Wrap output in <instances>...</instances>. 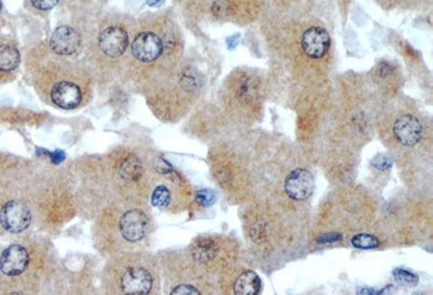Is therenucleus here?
<instances>
[{
	"mask_svg": "<svg viewBox=\"0 0 433 295\" xmlns=\"http://www.w3.org/2000/svg\"><path fill=\"white\" fill-rule=\"evenodd\" d=\"M32 218V211L22 201H8L0 210V224L9 233L20 234L28 230Z\"/></svg>",
	"mask_w": 433,
	"mask_h": 295,
	"instance_id": "f257e3e1",
	"label": "nucleus"
},
{
	"mask_svg": "<svg viewBox=\"0 0 433 295\" xmlns=\"http://www.w3.org/2000/svg\"><path fill=\"white\" fill-rule=\"evenodd\" d=\"M284 190L291 201H308L314 192V175L307 169H295L287 175L284 183Z\"/></svg>",
	"mask_w": 433,
	"mask_h": 295,
	"instance_id": "f03ea898",
	"label": "nucleus"
},
{
	"mask_svg": "<svg viewBox=\"0 0 433 295\" xmlns=\"http://www.w3.org/2000/svg\"><path fill=\"white\" fill-rule=\"evenodd\" d=\"M392 133L398 144L404 148H414L423 139V127L416 116L403 114L394 121Z\"/></svg>",
	"mask_w": 433,
	"mask_h": 295,
	"instance_id": "7ed1b4c3",
	"label": "nucleus"
},
{
	"mask_svg": "<svg viewBox=\"0 0 433 295\" xmlns=\"http://www.w3.org/2000/svg\"><path fill=\"white\" fill-rule=\"evenodd\" d=\"M331 36L320 26H311L301 37L303 53L312 60L323 59L331 48Z\"/></svg>",
	"mask_w": 433,
	"mask_h": 295,
	"instance_id": "20e7f679",
	"label": "nucleus"
},
{
	"mask_svg": "<svg viewBox=\"0 0 433 295\" xmlns=\"http://www.w3.org/2000/svg\"><path fill=\"white\" fill-rule=\"evenodd\" d=\"M120 288L129 294H148L153 288V276L142 266H129L120 277Z\"/></svg>",
	"mask_w": 433,
	"mask_h": 295,
	"instance_id": "39448f33",
	"label": "nucleus"
},
{
	"mask_svg": "<svg viewBox=\"0 0 433 295\" xmlns=\"http://www.w3.org/2000/svg\"><path fill=\"white\" fill-rule=\"evenodd\" d=\"M148 220L144 211L131 209L122 215L119 221V232L129 243H138L148 233Z\"/></svg>",
	"mask_w": 433,
	"mask_h": 295,
	"instance_id": "423d86ee",
	"label": "nucleus"
},
{
	"mask_svg": "<svg viewBox=\"0 0 433 295\" xmlns=\"http://www.w3.org/2000/svg\"><path fill=\"white\" fill-rule=\"evenodd\" d=\"M30 253L21 245H11L0 256V270L9 277L22 275L30 265Z\"/></svg>",
	"mask_w": 433,
	"mask_h": 295,
	"instance_id": "0eeeda50",
	"label": "nucleus"
},
{
	"mask_svg": "<svg viewBox=\"0 0 433 295\" xmlns=\"http://www.w3.org/2000/svg\"><path fill=\"white\" fill-rule=\"evenodd\" d=\"M131 51L133 57L140 62H154L163 53V41L155 34L146 32L135 37Z\"/></svg>",
	"mask_w": 433,
	"mask_h": 295,
	"instance_id": "6e6552de",
	"label": "nucleus"
},
{
	"mask_svg": "<svg viewBox=\"0 0 433 295\" xmlns=\"http://www.w3.org/2000/svg\"><path fill=\"white\" fill-rule=\"evenodd\" d=\"M129 45L127 32L119 26L106 28L99 37V45L104 54L110 58H118L125 52Z\"/></svg>",
	"mask_w": 433,
	"mask_h": 295,
	"instance_id": "1a4fd4ad",
	"label": "nucleus"
},
{
	"mask_svg": "<svg viewBox=\"0 0 433 295\" xmlns=\"http://www.w3.org/2000/svg\"><path fill=\"white\" fill-rule=\"evenodd\" d=\"M50 98L58 108L74 110L83 101V92L76 83L62 81L55 83L51 89Z\"/></svg>",
	"mask_w": 433,
	"mask_h": 295,
	"instance_id": "9d476101",
	"label": "nucleus"
},
{
	"mask_svg": "<svg viewBox=\"0 0 433 295\" xmlns=\"http://www.w3.org/2000/svg\"><path fill=\"white\" fill-rule=\"evenodd\" d=\"M81 45V38L77 30L70 26H60L53 32L50 38V48L59 55H72L77 52Z\"/></svg>",
	"mask_w": 433,
	"mask_h": 295,
	"instance_id": "9b49d317",
	"label": "nucleus"
},
{
	"mask_svg": "<svg viewBox=\"0 0 433 295\" xmlns=\"http://www.w3.org/2000/svg\"><path fill=\"white\" fill-rule=\"evenodd\" d=\"M262 283L259 276L253 270H246L240 274L233 285L234 294L253 295L261 291Z\"/></svg>",
	"mask_w": 433,
	"mask_h": 295,
	"instance_id": "f8f14e48",
	"label": "nucleus"
},
{
	"mask_svg": "<svg viewBox=\"0 0 433 295\" xmlns=\"http://www.w3.org/2000/svg\"><path fill=\"white\" fill-rule=\"evenodd\" d=\"M219 253V247L211 238H204L196 243L193 254L195 260L200 262H213Z\"/></svg>",
	"mask_w": 433,
	"mask_h": 295,
	"instance_id": "ddd939ff",
	"label": "nucleus"
},
{
	"mask_svg": "<svg viewBox=\"0 0 433 295\" xmlns=\"http://www.w3.org/2000/svg\"><path fill=\"white\" fill-rule=\"evenodd\" d=\"M20 52L15 45L9 43L0 45V70L10 72L20 64Z\"/></svg>",
	"mask_w": 433,
	"mask_h": 295,
	"instance_id": "4468645a",
	"label": "nucleus"
},
{
	"mask_svg": "<svg viewBox=\"0 0 433 295\" xmlns=\"http://www.w3.org/2000/svg\"><path fill=\"white\" fill-rule=\"evenodd\" d=\"M351 243L360 250H371L381 245V241L371 234H358L351 239Z\"/></svg>",
	"mask_w": 433,
	"mask_h": 295,
	"instance_id": "2eb2a0df",
	"label": "nucleus"
},
{
	"mask_svg": "<svg viewBox=\"0 0 433 295\" xmlns=\"http://www.w3.org/2000/svg\"><path fill=\"white\" fill-rule=\"evenodd\" d=\"M152 205L158 209H166L171 205V194L167 186L160 185L154 190L151 198Z\"/></svg>",
	"mask_w": 433,
	"mask_h": 295,
	"instance_id": "dca6fc26",
	"label": "nucleus"
},
{
	"mask_svg": "<svg viewBox=\"0 0 433 295\" xmlns=\"http://www.w3.org/2000/svg\"><path fill=\"white\" fill-rule=\"evenodd\" d=\"M141 171L142 168H141L140 163L135 158H129L125 161L120 169L122 176L126 180H137L141 175Z\"/></svg>",
	"mask_w": 433,
	"mask_h": 295,
	"instance_id": "f3484780",
	"label": "nucleus"
},
{
	"mask_svg": "<svg viewBox=\"0 0 433 295\" xmlns=\"http://www.w3.org/2000/svg\"><path fill=\"white\" fill-rule=\"evenodd\" d=\"M195 201L202 207H211L217 201V196L213 190H200L196 193Z\"/></svg>",
	"mask_w": 433,
	"mask_h": 295,
	"instance_id": "a211bd4d",
	"label": "nucleus"
},
{
	"mask_svg": "<svg viewBox=\"0 0 433 295\" xmlns=\"http://www.w3.org/2000/svg\"><path fill=\"white\" fill-rule=\"evenodd\" d=\"M394 276L396 281L404 283V285H415L418 283L417 276L414 275L413 273L408 272V270L402 269V268H396V269H394Z\"/></svg>",
	"mask_w": 433,
	"mask_h": 295,
	"instance_id": "6ab92c4d",
	"label": "nucleus"
},
{
	"mask_svg": "<svg viewBox=\"0 0 433 295\" xmlns=\"http://www.w3.org/2000/svg\"><path fill=\"white\" fill-rule=\"evenodd\" d=\"M30 3L38 10L47 11L58 5L59 0H30Z\"/></svg>",
	"mask_w": 433,
	"mask_h": 295,
	"instance_id": "aec40b11",
	"label": "nucleus"
},
{
	"mask_svg": "<svg viewBox=\"0 0 433 295\" xmlns=\"http://www.w3.org/2000/svg\"><path fill=\"white\" fill-rule=\"evenodd\" d=\"M171 294H200V291L191 285H177L171 291Z\"/></svg>",
	"mask_w": 433,
	"mask_h": 295,
	"instance_id": "412c9836",
	"label": "nucleus"
},
{
	"mask_svg": "<svg viewBox=\"0 0 433 295\" xmlns=\"http://www.w3.org/2000/svg\"><path fill=\"white\" fill-rule=\"evenodd\" d=\"M341 238H343V236L338 233L323 234V235H320L316 238V243H322V245L339 243L341 241Z\"/></svg>",
	"mask_w": 433,
	"mask_h": 295,
	"instance_id": "4be33fe9",
	"label": "nucleus"
},
{
	"mask_svg": "<svg viewBox=\"0 0 433 295\" xmlns=\"http://www.w3.org/2000/svg\"><path fill=\"white\" fill-rule=\"evenodd\" d=\"M372 163H373L375 168L379 169V170H387V169L390 168L391 165H392L390 159H389L388 157H385V156H383V157H376L375 159L372 161Z\"/></svg>",
	"mask_w": 433,
	"mask_h": 295,
	"instance_id": "5701e85b",
	"label": "nucleus"
},
{
	"mask_svg": "<svg viewBox=\"0 0 433 295\" xmlns=\"http://www.w3.org/2000/svg\"><path fill=\"white\" fill-rule=\"evenodd\" d=\"M48 155L50 156L51 161H52L53 163H57V165L62 163V161L66 159V154L61 150H55L53 153H48Z\"/></svg>",
	"mask_w": 433,
	"mask_h": 295,
	"instance_id": "b1692460",
	"label": "nucleus"
},
{
	"mask_svg": "<svg viewBox=\"0 0 433 295\" xmlns=\"http://www.w3.org/2000/svg\"><path fill=\"white\" fill-rule=\"evenodd\" d=\"M164 1L165 0H146V3L150 7H160V6L163 5Z\"/></svg>",
	"mask_w": 433,
	"mask_h": 295,
	"instance_id": "393cba45",
	"label": "nucleus"
},
{
	"mask_svg": "<svg viewBox=\"0 0 433 295\" xmlns=\"http://www.w3.org/2000/svg\"><path fill=\"white\" fill-rule=\"evenodd\" d=\"M1 7H3V5H1V0H0V10H1Z\"/></svg>",
	"mask_w": 433,
	"mask_h": 295,
	"instance_id": "a878e982",
	"label": "nucleus"
}]
</instances>
